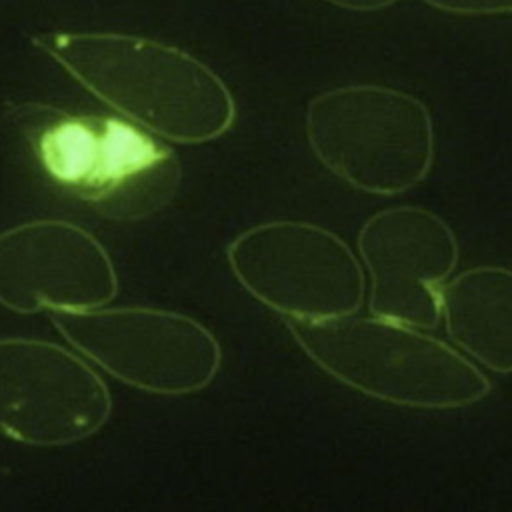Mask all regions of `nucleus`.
<instances>
[{"label":"nucleus","instance_id":"f257e3e1","mask_svg":"<svg viewBox=\"0 0 512 512\" xmlns=\"http://www.w3.org/2000/svg\"><path fill=\"white\" fill-rule=\"evenodd\" d=\"M32 42L104 104L162 138L200 144L234 124L226 84L176 46L132 34L62 30Z\"/></svg>","mask_w":512,"mask_h":512},{"label":"nucleus","instance_id":"f03ea898","mask_svg":"<svg viewBox=\"0 0 512 512\" xmlns=\"http://www.w3.org/2000/svg\"><path fill=\"white\" fill-rule=\"evenodd\" d=\"M6 118L46 176L102 218L144 220L180 188L176 152L132 120L38 102L18 104Z\"/></svg>","mask_w":512,"mask_h":512},{"label":"nucleus","instance_id":"7ed1b4c3","mask_svg":"<svg viewBox=\"0 0 512 512\" xmlns=\"http://www.w3.org/2000/svg\"><path fill=\"white\" fill-rule=\"evenodd\" d=\"M302 352L344 386L402 408L458 410L482 402L490 380L446 342L380 316L284 318Z\"/></svg>","mask_w":512,"mask_h":512},{"label":"nucleus","instance_id":"20e7f679","mask_svg":"<svg viewBox=\"0 0 512 512\" xmlns=\"http://www.w3.org/2000/svg\"><path fill=\"white\" fill-rule=\"evenodd\" d=\"M306 138L320 164L348 186L398 196L434 164V126L416 96L380 84H348L316 94Z\"/></svg>","mask_w":512,"mask_h":512},{"label":"nucleus","instance_id":"39448f33","mask_svg":"<svg viewBox=\"0 0 512 512\" xmlns=\"http://www.w3.org/2000/svg\"><path fill=\"white\" fill-rule=\"evenodd\" d=\"M54 328L116 380L162 396L206 388L222 352L198 320L162 308L122 306L50 310Z\"/></svg>","mask_w":512,"mask_h":512},{"label":"nucleus","instance_id":"423d86ee","mask_svg":"<svg viewBox=\"0 0 512 512\" xmlns=\"http://www.w3.org/2000/svg\"><path fill=\"white\" fill-rule=\"evenodd\" d=\"M226 258L244 290L282 318L356 314L366 296L364 268L352 248L312 222L256 224L228 244Z\"/></svg>","mask_w":512,"mask_h":512},{"label":"nucleus","instance_id":"0eeeda50","mask_svg":"<svg viewBox=\"0 0 512 512\" xmlns=\"http://www.w3.org/2000/svg\"><path fill=\"white\" fill-rule=\"evenodd\" d=\"M112 410L104 380L68 348L0 338V434L30 446H66L98 432Z\"/></svg>","mask_w":512,"mask_h":512},{"label":"nucleus","instance_id":"6e6552de","mask_svg":"<svg viewBox=\"0 0 512 512\" xmlns=\"http://www.w3.org/2000/svg\"><path fill=\"white\" fill-rule=\"evenodd\" d=\"M358 252L370 280L372 316L420 330L438 326L442 286L460 254L444 218L420 206L384 208L362 224Z\"/></svg>","mask_w":512,"mask_h":512},{"label":"nucleus","instance_id":"1a4fd4ad","mask_svg":"<svg viewBox=\"0 0 512 512\" xmlns=\"http://www.w3.org/2000/svg\"><path fill=\"white\" fill-rule=\"evenodd\" d=\"M118 278L106 248L66 220H30L0 232V304L20 314L108 304Z\"/></svg>","mask_w":512,"mask_h":512},{"label":"nucleus","instance_id":"9d476101","mask_svg":"<svg viewBox=\"0 0 512 512\" xmlns=\"http://www.w3.org/2000/svg\"><path fill=\"white\" fill-rule=\"evenodd\" d=\"M448 338L480 366L512 374V270L472 266L448 278L440 294Z\"/></svg>","mask_w":512,"mask_h":512},{"label":"nucleus","instance_id":"9b49d317","mask_svg":"<svg viewBox=\"0 0 512 512\" xmlns=\"http://www.w3.org/2000/svg\"><path fill=\"white\" fill-rule=\"evenodd\" d=\"M426 4L450 14H506L512 12V0H424Z\"/></svg>","mask_w":512,"mask_h":512},{"label":"nucleus","instance_id":"f8f14e48","mask_svg":"<svg viewBox=\"0 0 512 512\" xmlns=\"http://www.w3.org/2000/svg\"><path fill=\"white\" fill-rule=\"evenodd\" d=\"M334 6H340V8H346V10H380V8H386L390 4H394L396 0H326Z\"/></svg>","mask_w":512,"mask_h":512}]
</instances>
